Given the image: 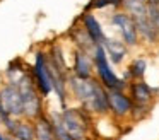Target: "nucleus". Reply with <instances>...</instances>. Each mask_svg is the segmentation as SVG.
<instances>
[{"instance_id":"nucleus-6","label":"nucleus","mask_w":159,"mask_h":140,"mask_svg":"<svg viewBox=\"0 0 159 140\" xmlns=\"http://www.w3.org/2000/svg\"><path fill=\"white\" fill-rule=\"evenodd\" d=\"M110 22H111V26H115L118 29V33H120V36H121V41H123L128 48L137 46L139 44L140 36H139L137 26H135L134 19H132L125 10L116 9L113 14H111Z\"/></svg>"},{"instance_id":"nucleus-14","label":"nucleus","mask_w":159,"mask_h":140,"mask_svg":"<svg viewBox=\"0 0 159 140\" xmlns=\"http://www.w3.org/2000/svg\"><path fill=\"white\" fill-rule=\"evenodd\" d=\"M79 20H80V24L86 27L87 33L93 36V39L96 41L98 44H101L104 39H106V34H104V31H103V26H101V22L98 20V17L94 16L93 12L84 10V12L79 16Z\"/></svg>"},{"instance_id":"nucleus-5","label":"nucleus","mask_w":159,"mask_h":140,"mask_svg":"<svg viewBox=\"0 0 159 140\" xmlns=\"http://www.w3.org/2000/svg\"><path fill=\"white\" fill-rule=\"evenodd\" d=\"M94 68H96L98 74V80L104 85L106 89H121L125 91L127 87V79H120L111 68V61L108 60V55L104 51L103 44H98L96 50H94Z\"/></svg>"},{"instance_id":"nucleus-13","label":"nucleus","mask_w":159,"mask_h":140,"mask_svg":"<svg viewBox=\"0 0 159 140\" xmlns=\"http://www.w3.org/2000/svg\"><path fill=\"white\" fill-rule=\"evenodd\" d=\"M7 132L14 140H36V126L29 120L14 118Z\"/></svg>"},{"instance_id":"nucleus-4","label":"nucleus","mask_w":159,"mask_h":140,"mask_svg":"<svg viewBox=\"0 0 159 140\" xmlns=\"http://www.w3.org/2000/svg\"><path fill=\"white\" fill-rule=\"evenodd\" d=\"M89 115L84 108H63L60 113L63 128L74 140H86L91 123Z\"/></svg>"},{"instance_id":"nucleus-23","label":"nucleus","mask_w":159,"mask_h":140,"mask_svg":"<svg viewBox=\"0 0 159 140\" xmlns=\"http://www.w3.org/2000/svg\"><path fill=\"white\" fill-rule=\"evenodd\" d=\"M0 123H2V121H0Z\"/></svg>"},{"instance_id":"nucleus-11","label":"nucleus","mask_w":159,"mask_h":140,"mask_svg":"<svg viewBox=\"0 0 159 140\" xmlns=\"http://www.w3.org/2000/svg\"><path fill=\"white\" fill-rule=\"evenodd\" d=\"M103 48L108 55V60L113 65H120L121 61L125 60V56L128 55V46L123 43L121 39H116V38H108L103 41Z\"/></svg>"},{"instance_id":"nucleus-9","label":"nucleus","mask_w":159,"mask_h":140,"mask_svg":"<svg viewBox=\"0 0 159 140\" xmlns=\"http://www.w3.org/2000/svg\"><path fill=\"white\" fill-rule=\"evenodd\" d=\"M156 91L144 80H132L128 84V96L132 97L134 104H142V106H151L154 101Z\"/></svg>"},{"instance_id":"nucleus-8","label":"nucleus","mask_w":159,"mask_h":140,"mask_svg":"<svg viewBox=\"0 0 159 140\" xmlns=\"http://www.w3.org/2000/svg\"><path fill=\"white\" fill-rule=\"evenodd\" d=\"M108 101H110V113L118 120H123L132 115L134 101L121 89H108Z\"/></svg>"},{"instance_id":"nucleus-15","label":"nucleus","mask_w":159,"mask_h":140,"mask_svg":"<svg viewBox=\"0 0 159 140\" xmlns=\"http://www.w3.org/2000/svg\"><path fill=\"white\" fill-rule=\"evenodd\" d=\"M134 22H135V26H137L140 39H144L145 43H149V44H154L159 41V31L156 29V26L152 24V20L149 19L147 14H145V16H140V17H135Z\"/></svg>"},{"instance_id":"nucleus-17","label":"nucleus","mask_w":159,"mask_h":140,"mask_svg":"<svg viewBox=\"0 0 159 140\" xmlns=\"http://www.w3.org/2000/svg\"><path fill=\"white\" fill-rule=\"evenodd\" d=\"M120 9L125 10L132 19H135V17L147 14V2L145 0H121Z\"/></svg>"},{"instance_id":"nucleus-21","label":"nucleus","mask_w":159,"mask_h":140,"mask_svg":"<svg viewBox=\"0 0 159 140\" xmlns=\"http://www.w3.org/2000/svg\"><path fill=\"white\" fill-rule=\"evenodd\" d=\"M147 5H159V0H145Z\"/></svg>"},{"instance_id":"nucleus-10","label":"nucleus","mask_w":159,"mask_h":140,"mask_svg":"<svg viewBox=\"0 0 159 140\" xmlns=\"http://www.w3.org/2000/svg\"><path fill=\"white\" fill-rule=\"evenodd\" d=\"M70 38H72V41L75 43L77 50H82V51H86V53H89V55H94V50H96L98 43L93 39V36L87 33L86 27H84L82 24L77 26V20H75V24L70 27Z\"/></svg>"},{"instance_id":"nucleus-20","label":"nucleus","mask_w":159,"mask_h":140,"mask_svg":"<svg viewBox=\"0 0 159 140\" xmlns=\"http://www.w3.org/2000/svg\"><path fill=\"white\" fill-rule=\"evenodd\" d=\"M147 16L159 31V5H147Z\"/></svg>"},{"instance_id":"nucleus-1","label":"nucleus","mask_w":159,"mask_h":140,"mask_svg":"<svg viewBox=\"0 0 159 140\" xmlns=\"http://www.w3.org/2000/svg\"><path fill=\"white\" fill-rule=\"evenodd\" d=\"M69 85L74 97L82 104L87 113L93 115H106L110 113L108 89L96 79H82L77 75H69Z\"/></svg>"},{"instance_id":"nucleus-12","label":"nucleus","mask_w":159,"mask_h":140,"mask_svg":"<svg viewBox=\"0 0 159 140\" xmlns=\"http://www.w3.org/2000/svg\"><path fill=\"white\" fill-rule=\"evenodd\" d=\"M93 68H94L93 55L86 53L82 50H75V53H74V65H72L74 75L82 77V79H91L93 77Z\"/></svg>"},{"instance_id":"nucleus-7","label":"nucleus","mask_w":159,"mask_h":140,"mask_svg":"<svg viewBox=\"0 0 159 140\" xmlns=\"http://www.w3.org/2000/svg\"><path fill=\"white\" fill-rule=\"evenodd\" d=\"M33 77H34V82L43 97L50 96V92L53 91V84H52V79H50L48 56H46L45 51H38L36 53L34 65H33Z\"/></svg>"},{"instance_id":"nucleus-16","label":"nucleus","mask_w":159,"mask_h":140,"mask_svg":"<svg viewBox=\"0 0 159 140\" xmlns=\"http://www.w3.org/2000/svg\"><path fill=\"white\" fill-rule=\"evenodd\" d=\"M36 126V140H55V126L52 123L50 116L41 115L38 120H34Z\"/></svg>"},{"instance_id":"nucleus-22","label":"nucleus","mask_w":159,"mask_h":140,"mask_svg":"<svg viewBox=\"0 0 159 140\" xmlns=\"http://www.w3.org/2000/svg\"><path fill=\"white\" fill-rule=\"evenodd\" d=\"M0 140H7V138H5V137L2 135V133H0Z\"/></svg>"},{"instance_id":"nucleus-3","label":"nucleus","mask_w":159,"mask_h":140,"mask_svg":"<svg viewBox=\"0 0 159 140\" xmlns=\"http://www.w3.org/2000/svg\"><path fill=\"white\" fill-rule=\"evenodd\" d=\"M16 84H17L21 96H22L24 116L28 120H38L43 115V102H41L43 96L34 82V77L29 74H24Z\"/></svg>"},{"instance_id":"nucleus-2","label":"nucleus","mask_w":159,"mask_h":140,"mask_svg":"<svg viewBox=\"0 0 159 140\" xmlns=\"http://www.w3.org/2000/svg\"><path fill=\"white\" fill-rule=\"evenodd\" d=\"M24 116V104L17 84L9 82L0 89V121L5 128L12 125L14 118Z\"/></svg>"},{"instance_id":"nucleus-18","label":"nucleus","mask_w":159,"mask_h":140,"mask_svg":"<svg viewBox=\"0 0 159 140\" xmlns=\"http://www.w3.org/2000/svg\"><path fill=\"white\" fill-rule=\"evenodd\" d=\"M145 70H147V61L144 58H135L127 68V75L125 79H132V80H142L145 75Z\"/></svg>"},{"instance_id":"nucleus-19","label":"nucleus","mask_w":159,"mask_h":140,"mask_svg":"<svg viewBox=\"0 0 159 140\" xmlns=\"http://www.w3.org/2000/svg\"><path fill=\"white\" fill-rule=\"evenodd\" d=\"M121 5V0H91L89 3L86 5L87 12L91 10H96V9H106V7H115V9H120Z\"/></svg>"}]
</instances>
